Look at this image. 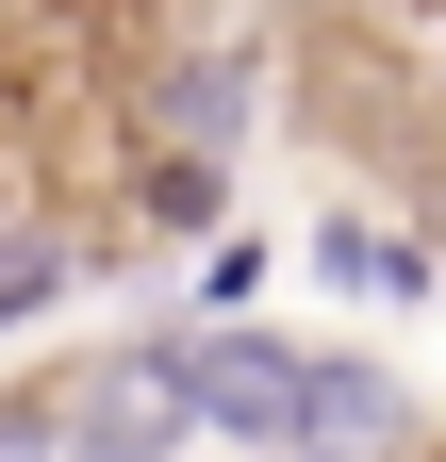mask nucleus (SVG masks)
<instances>
[{
    "mask_svg": "<svg viewBox=\"0 0 446 462\" xmlns=\"http://www.w3.org/2000/svg\"><path fill=\"white\" fill-rule=\"evenodd\" d=\"M182 446H199V314L99 346L67 380V462H182Z\"/></svg>",
    "mask_w": 446,
    "mask_h": 462,
    "instance_id": "1",
    "label": "nucleus"
},
{
    "mask_svg": "<svg viewBox=\"0 0 446 462\" xmlns=\"http://www.w3.org/2000/svg\"><path fill=\"white\" fill-rule=\"evenodd\" d=\"M413 446V396L364 364V346H298V413H282V462H397Z\"/></svg>",
    "mask_w": 446,
    "mask_h": 462,
    "instance_id": "2",
    "label": "nucleus"
},
{
    "mask_svg": "<svg viewBox=\"0 0 446 462\" xmlns=\"http://www.w3.org/2000/svg\"><path fill=\"white\" fill-rule=\"evenodd\" d=\"M282 413H298V346L282 330H199V430H232V446H265L282 462Z\"/></svg>",
    "mask_w": 446,
    "mask_h": 462,
    "instance_id": "3",
    "label": "nucleus"
},
{
    "mask_svg": "<svg viewBox=\"0 0 446 462\" xmlns=\"http://www.w3.org/2000/svg\"><path fill=\"white\" fill-rule=\"evenodd\" d=\"M314 281H348V298H446V248L348 199V215H314Z\"/></svg>",
    "mask_w": 446,
    "mask_h": 462,
    "instance_id": "4",
    "label": "nucleus"
},
{
    "mask_svg": "<svg viewBox=\"0 0 446 462\" xmlns=\"http://www.w3.org/2000/svg\"><path fill=\"white\" fill-rule=\"evenodd\" d=\"M248 99H265V67H248V50H182V67H165V149H215V165H232Z\"/></svg>",
    "mask_w": 446,
    "mask_h": 462,
    "instance_id": "5",
    "label": "nucleus"
},
{
    "mask_svg": "<svg viewBox=\"0 0 446 462\" xmlns=\"http://www.w3.org/2000/svg\"><path fill=\"white\" fill-rule=\"evenodd\" d=\"M133 215H149V231H199V215H232V165H215V149H149Z\"/></svg>",
    "mask_w": 446,
    "mask_h": 462,
    "instance_id": "6",
    "label": "nucleus"
},
{
    "mask_svg": "<svg viewBox=\"0 0 446 462\" xmlns=\"http://www.w3.org/2000/svg\"><path fill=\"white\" fill-rule=\"evenodd\" d=\"M67 281H83V248H67V231H0V330H33Z\"/></svg>",
    "mask_w": 446,
    "mask_h": 462,
    "instance_id": "7",
    "label": "nucleus"
},
{
    "mask_svg": "<svg viewBox=\"0 0 446 462\" xmlns=\"http://www.w3.org/2000/svg\"><path fill=\"white\" fill-rule=\"evenodd\" d=\"M182 298H199V330H232V314L265 298V248H248V231H215V248L182 264Z\"/></svg>",
    "mask_w": 446,
    "mask_h": 462,
    "instance_id": "8",
    "label": "nucleus"
},
{
    "mask_svg": "<svg viewBox=\"0 0 446 462\" xmlns=\"http://www.w3.org/2000/svg\"><path fill=\"white\" fill-rule=\"evenodd\" d=\"M0 462H67V380H0Z\"/></svg>",
    "mask_w": 446,
    "mask_h": 462,
    "instance_id": "9",
    "label": "nucleus"
}]
</instances>
